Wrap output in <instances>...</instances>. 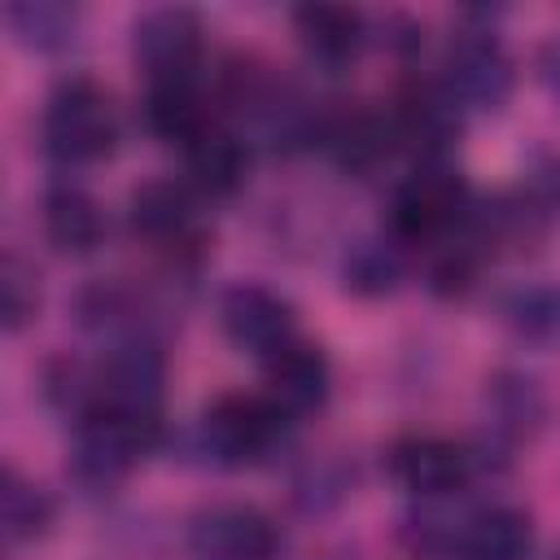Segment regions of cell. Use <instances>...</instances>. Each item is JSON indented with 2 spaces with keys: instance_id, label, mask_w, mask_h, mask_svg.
Instances as JSON below:
<instances>
[{
  "instance_id": "25",
  "label": "cell",
  "mask_w": 560,
  "mask_h": 560,
  "mask_svg": "<svg viewBox=\"0 0 560 560\" xmlns=\"http://www.w3.org/2000/svg\"><path fill=\"white\" fill-rule=\"evenodd\" d=\"M472 276H477V254L472 245H446L433 262H429V289L442 293V298H459L472 289Z\"/></svg>"
},
{
  "instance_id": "14",
  "label": "cell",
  "mask_w": 560,
  "mask_h": 560,
  "mask_svg": "<svg viewBox=\"0 0 560 560\" xmlns=\"http://www.w3.org/2000/svg\"><path fill=\"white\" fill-rule=\"evenodd\" d=\"M293 35L302 44V52L324 66V70H346L350 61H359L363 44H368V18L350 4H298L293 9Z\"/></svg>"
},
{
  "instance_id": "26",
  "label": "cell",
  "mask_w": 560,
  "mask_h": 560,
  "mask_svg": "<svg viewBox=\"0 0 560 560\" xmlns=\"http://www.w3.org/2000/svg\"><path fill=\"white\" fill-rule=\"evenodd\" d=\"M556 197H560V171H556Z\"/></svg>"
},
{
  "instance_id": "10",
  "label": "cell",
  "mask_w": 560,
  "mask_h": 560,
  "mask_svg": "<svg viewBox=\"0 0 560 560\" xmlns=\"http://www.w3.org/2000/svg\"><path fill=\"white\" fill-rule=\"evenodd\" d=\"M127 228L136 241L166 249V254H184L201 245V228H197V201L192 188L179 179H144L131 188L127 197Z\"/></svg>"
},
{
  "instance_id": "15",
  "label": "cell",
  "mask_w": 560,
  "mask_h": 560,
  "mask_svg": "<svg viewBox=\"0 0 560 560\" xmlns=\"http://www.w3.org/2000/svg\"><path fill=\"white\" fill-rule=\"evenodd\" d=\"M39 219H44L48 245L61 254H92L105 241V210L83 184H70V179L48 184Z\"/></svg>"
},
{
  "instance_id": "23",
  "label": "cell",
  "mask_w": 560,
  "mask_h": 560,
  "mask_svg": "<svg viewBox=\"0 0 560 560\" xmlns=\"http://www.w3.org/2000/svg\"><path fill=\"white\" fill-rule=\"evenodd\" d=\"M490 407H494V416H499V429H508V433H525V424H534V420L542 416V398H538L534 381L512 376V372L494 376V385H490Z\"/></svg>"
},
{
  "instance_id": "3",
  "label": "cell",
  "mask_w": 560,
  "mask_h": 560,
  "mask_svg": "<svg viewBox=\"0 0 560 560\" xmlns=\"http://www.w3.org/2000/svg\"><path fill=\"white\" fill-rule=\"evenodd\" d=\"M162 424L140 420L127 411L92 407L83 420H74V442H70V472L88 490H109L118 486L144 451L158 446Z\"/></svg>"
},
{
  "instance_id": "8",
  "label": "cell",
  "mask_w": 560,
  "mask_h": 560,
  "mask_svg": "<svg viewBox=\"0 0 560 560\" xmlns=\"http://www.w3.org/2000/svg\"><path fill=\"white\" fill-rule=\"evenodd\" d=\"M188 551L197 560H276L280 529L254 503H210L188 521Z\"/></svg>"
},
{
  "instance_id": "21",
  "label": "cell",
  "mask_w": 560,
  "mask_h": 560,
  "mask_svg": "<svg viewBox=\"0 0 560 560\" xmlns=\"http://www.w3.org/2000/svg\"><path fill=\"white\" fill-rule=\"evenodd\" d=\"M499 319L525 346H556L560 341V284H547V280L516 284L503 298Z\"/></svg>"
},
{
  "instance_id": "16",
  "label": "cell",
  "mask_w": 560,
  "mask_h": 560,
  "mask_svg": "<svg viewBox=\"0 0 560 560\" xmlns=\"http://www.w3.org/2000/svg\"><path fill=\"white\" fill-rule=\"evenodd\" d=\"M315 140L332 153L337 166L372 171L389 153L394 131H389V118H381L372 109H341V114H328L315 122Z\"/></svg>"
},
{
  "instance_id": "6",
  "label": "cell",
  "mask_w": 560,
  "mask_h": 560,
  "mask_svg": "<svg viewBox=\"0 0 560 560\" xmlns=\"http://www.w3.org/2000/svg\"><path fill=\"white\" fill-rule=\"evenodd\" d=\"M206 26L184 4L144 9L131 26V57L144 70V83H184L197 79Z\"/></svg>"
},
{
  "instance_id": "12",
  "label": "cell",
  "mask_w": 560,
  "mask_h": 560,
  "mask_svg": "<svg viewBox=\"0 0 560 560\" xmlns=\"http://www.w3.org/2000/svg\"><path fill=\"white\" fill-rule=\"evenodd\" d=\"M385 468L416 499H451L472 481L477 455L446 438H402L389 446Z\"/></svg>"
},
{
  "instance_id": "7",
  "label": "cell",
  "mask_w": 560,
  "mask_h": 560,
  "mask_svg": "<svg viewBox=\"0 0 560 560\" xmlns=\"http://www.w3.org/2000/svg\"><path fill=\"white\" fill-rule=\"evenodd\" d=\"M534 521L516 503L455 508L446 516V556L442 560H529Z\"/></svg>"
},
{
  "instance_id": "5",
  "label": "cell",
  "mask_w": 560,
  "mask_h": 560,
  "mask_svg": "<svg viewBox=\"0 0 560 560\" xmlns=\"http://www.w3.org/2000/svg\"><path fill=\"white\" fill-rule=\"evenodd\" d=\"M284 429V416L267 402V394H219L201 411V451L219 468H245L258 464Z\"/></svg>"
},
{
  "instance_id": "2",
  "label": "cell",
  "mask_w": 560,
  "mask_h": 560,
  "mask_svg": "<svg viewBox=\"0 0 560 560\" xmlns=\"http://www.w3.org/2000/svg\"><path fill=\"white\" fill-rule=\"evenodd\" d=\"M477 214L472 188L446 162L416 166L389 197V236L402 245H446Z\"/></svg>"
},
{
  "instance_id": "4",
  "label": "cell",
  "mask_w": 560,
  "mask_h": 560,
  "mask_svg": "<svg viewBox=\"0 0 560 560\" xmlns=\"http://www.w3.org/2000/svg\"><path fill=\"white\" fill-rule=\"evenodd\" d=\"M438 83L451 92L459 109H503L516 83V66L490 26H472L451 35Z\"/></svg>"
},
{
  "instance_id": "1",
  "label": "cell",
  "mask_w": 560,
  "mask_h": 560,
  "mask_svg": "<svg viewBox=\"0 0 560 560\" xmlns=\"http://www.w3.org/2000/svg\"><path fill=\"white\" fill-rule=\"evenodd\" d=\"M39 144L57 166H70V171L105 162L118 144V114L109 92L88 74L61 79L44 105Z\"/></svg>"
},
{
  "instance_id": "22",
  "label": "cell",
  "mask_w": 560,
  "mask_h": 560,
  "mask_svg": "<svg viewBox=\"0 0 560 560\" xmlns=\"http://www.w3.org/2000/svg\"><path fill=\"white\" fill-rule=\"evenodd\" d=\"M0 525H4L9 547L39 542L52 525V499L35 481H26L18 468L0 472Z\"/></svg>"
},
{
  "instance_id": "24",
  "label": "cell",
  "mask_w": 560,
  "mask_h": 560,
  "mask_svg": "<svg viewBox=\"0 0 560 560\" xmlns=\"http://www.w3.org/2000/svg\"><path fill=\"white\" fill-rule=\"evenodd\" d=\"M35 311H39L35 271H31L18 254H9V258H4V271H0V315H4V332H18Z\"/></svg>"
},
{
  "instance_id": "9",
  "label": "cell",
  "mask_w": 560,
  "mask_h": 560,
  "mask_svg": "<svg viewBox=\"0 0 560 560\" xmlns=\"http://www.w3.org/2000/svg\"><path fill=\"white\" fill-rule=\"evenodd\" d=\"M219 324L236 350L258 354V359H271L298 337L293 302L254 280H241L219 298Z\"/></svg>"
},
{
  "instance_id": "13",
  "label": "cell",
  "mask_w": 560,
  "mask_h": 560,
  "mask_svg": "<svg viewBox=\"0 0 560 560\" xmlns=\"http://www.w3.org/2000/svg\"><path fill=\"white\" fill-rule=\"evenodd\" d=\"M262 394L267 402L293 420V416H311L328 402V389H332V368H328V354L315 346V341H302L293 337L284 350H276L271 359H262Z\"/></svg>"
},
{
  "instance_id": "19",
  "label": "cell",
  "mask_w": 560,
  "mask_h": 560,
  "mask_svg": "<svg viewBox=\"0 0 560 560\" xmlns=\"http://www.w3.org/2000/svg\"><path fill=\"white\" fill-rule=\"evenodd\" d=\"M402 276H407V254L398 236H363L341 258V284L354 298H385L402 284Z\"/></svg>"
},
{
  "instance_id": "18",
  "label": "cell",
  "mask_w": 560,
  "mask_h": 560,
  "mask_svg": "<svg viewBox=\"0 0 560 560\" xmlns=\"http://www.w3.org/2000/svg\"><path fill=\"white\" fill-rule=\"evenodd\" d=\"M184 166H188V188H197L206 197H232L245 184L249 153H245L241 136H232L214 122L192 144H184Z\"/></svg>"
},
{
  "instance_id": "20",
  "label": "cell",
  "mask_w": 560,
  "mask_h": 560,
  "mask_svg": "<svg viewBox=\"0 0 560 560\" xmlns=\"http://www.w3.org/2000/svg\"><path fill=\"white\" fill-rule=\"evenodd\" d=\"M4 26L26 52H61L79 35V9L66 0H18L4 9Z\"/></svg>"
},
{
  "instance_id": "11",
  "label": "cell",
  "mask_w": 560,
  "mask_h": 560,
  "mask_svg": "<svg viewBox=\"0 0 560 560\" xmlns=\"http://www.w3.org/2000/svg\"><path fill=\"white\" fill-rule=\"evenodd\" d=\"M389 131H394V144H402L420 158V166L442 162L451 153V144H459L464 109L451 101V92L438 79H424L398 96V105L389 114Z\"/></svg>"
},
{
  "instance_id": "17",
  "label": "cell",
  "mask_w": 560,
  "mask_h": 560,
  "mask_svg": "<svg viewBox=\"0 0 560 560\" xmlns=\"http://www.w3.org/2000/svg\"><path fill=\"white\" fill-rule=\"evenodd\" d=\"M144 127L166 144H192L201 131L214 127V114L197 88V79L184 83H149L144 92Z\"/></svg>"
}]
</instances>
